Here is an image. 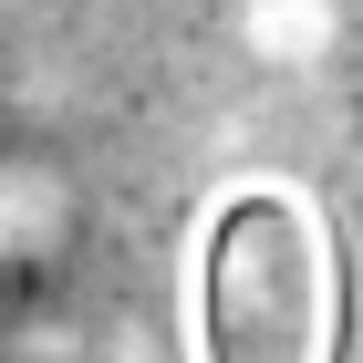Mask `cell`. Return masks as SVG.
Masks as SVG:
<instances>
[{"label": "cell", "instance_id": "1", "mask_svg": "<svg viewBox=\"0 0 363 363\" xmlns=\"http://www.w3.org/2000/svg\"><path fill=\"white\" fill-rule=\"evenodd\" d=\"M333 333V270L291 197H239L208 228L197 280V363H322Z\"/></svg>", "mask_w": 363, "mask_h": 363}, {"label": "cell", "instance_id": "2", "mask_svg": "<svg viewBox=\"0 0 363 363\" xmlns=\"http://www.w3.org/2000/svg\"><path fill=\"white\" fill-rule=\"evenodd\" d=\"M333 31H342L333 0H250V11H239V42H250L259 62H322Z\"/></svg>", "mask_w": 363, "mask_h": 363}, {"label": "cell", "instance_id": "3", "mask_svg": "<svg viewBox=\"0 0 363 363\" xmlns=\"http://www.w3.org/2000/svg\"><path fill=\"white\" fill-rule=\"evenodd\" d=\"M62 239V177L42 167H0V270H21Z\"/></svg>", "mask_w": 363, "mask_h": 363}]
</instances>
